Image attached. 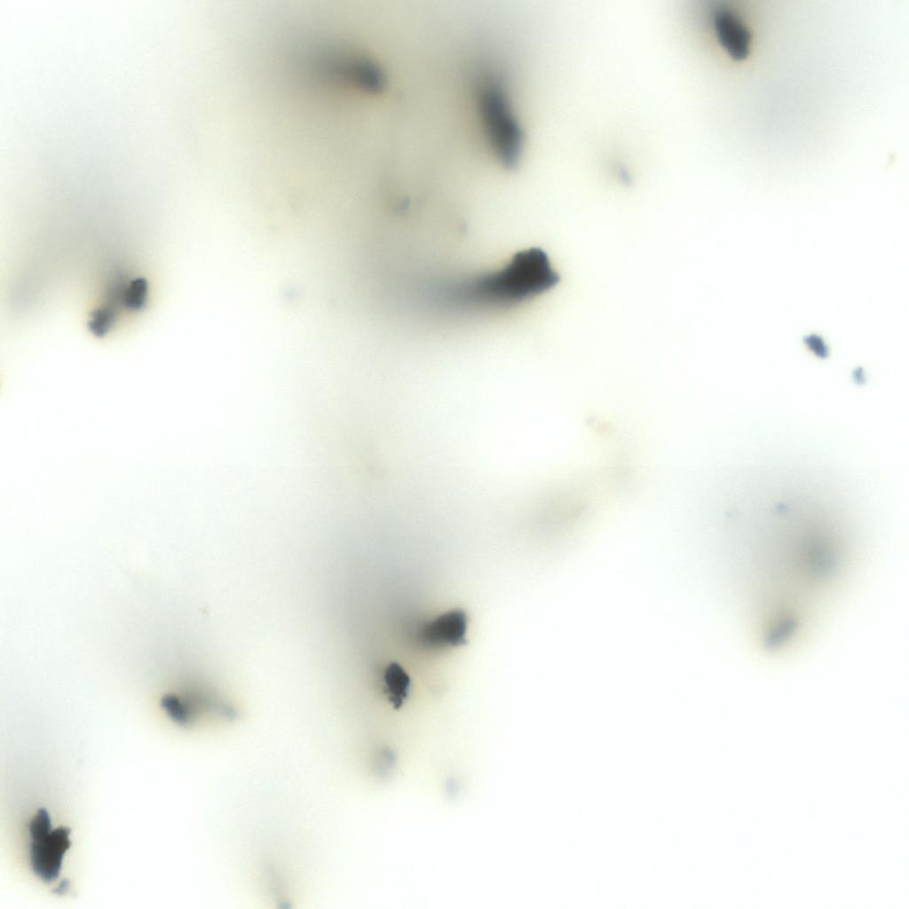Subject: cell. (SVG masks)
Returning <instances> with one entry per match:
<instances>
[{
  "mask_svg": "<svg viewBox=\"0 0 909 909\" xmlns=\"http://www.w3.org/2000/svg\"><path fill=\"white\" fill-rule=\"evenodd\" d=\"M712 22L723 49L735 60L745 59L750 52L751 33L731 8L720 5L712 12Z\"/></svg>",
  "mask_w": 909,
  "mask_h": 909,
  "instance_id": "obj_4",
  "label": "cell"
},
{
  "mask_svg": "<svg viewBox=\"0 0 909 909\" xmlns=\"http://www.w3.org/2000/svg\"><path fill=\"white\" fill-rule=\"evenodd\" d=\"M383 682L389 701L395 709H399L408 696L410 677L399 663L392 662L384 670Z\"/></svg>",
  "mask_w": 909,
  "mask_h": 909,
  "instance_id": "obj_6",
  "label": "cell"
},
{
  "mask_svg": "<svg viewBox=\"0 0 909 909\" xmlns=\"http://www.w3.org/2000/svg\"><path fill=\"white\" fill-rule=\"evenodd\" d=\"M560 281L539 248L516 253L502 269L437 289L440 303L456 310L507 309L541 295Z\"/></svg>",
  "mask_w": 909,
  "mask_h": 909,
  "instance_id": "obj_1",
  "label": "cell"
},
{
  "mask_svg": "<svg viewBox=\"0 0 909 909\" xmlns=\"http://www.w3.org/2000/svg\"><path fill=\"white\" fill-rule=\"evenodd\" d=\"M29 854L33 873L51 883L60 874L63 858L71 846L70 829L51 828V819L44 808H40L29 822Z\"/></svg>",
  "mask_w": 909,
  "mask_h": 909,
  "instance_id": "obj_3",
  "label": "cell"
},
{
  "mask_svg": "<svg viewBox=\"0 0 909 909\" xmlns=\"http://www.w3.org/2000/svg\"><path fill=\"white\" fill-rule=\"evenodd\" d=\"M69 882L67 880H63L57 887L55 892L58 894H64L68 889Z\"/></svg>",
  "mask_w": 909,
  "mask_h": 909,
  "instance_id": "obj_7",
  "label": "cell"
},
{
  "mask_svg": "<svg viewBox=\"0 0 909 909\" xmlns=\"http://www.w3.org/2000/svg\"><path fill=\"white\" fill-rule=\"evenodd\" d=\"M484 78L477 92L486 134L500 162L506 169H514L522 150L523 132L501 83L492 76Z\"/></svg>",
  "mask_w": 909,
  "mask_h": 909,
  "instance_id": "obj_2",
  "label": "cell"
},
{
  "mask_svg": "<svg viewBox=\"0 0 909 909\" xmlns=\"http://www.w3.org/2000/svg\"><path fill=\"white\" fill-rule=\"evenodd\" d=\"M467 614L460 609L447 612L427 623L421 641L429 648L456 647L466 643Z\"/></svg>",
  "mask_w": 909,
  "mask_h": 909,
  "instance_id": "obj_5",
  "label": "cell"
}]
</instances>
